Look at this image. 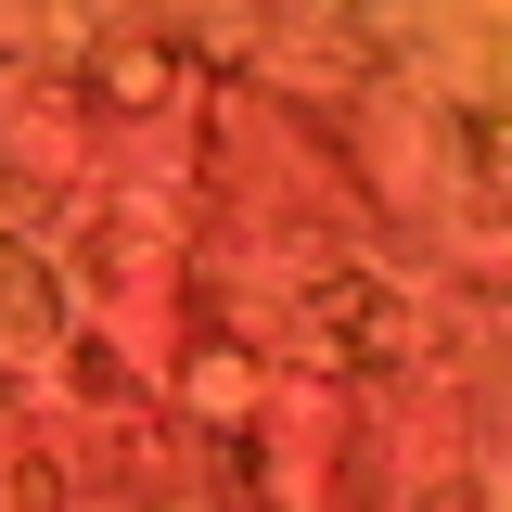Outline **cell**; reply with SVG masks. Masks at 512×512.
<instances>
[{
	"instance_id": "1",
	"label": "cell",
	"mask_w": 512,
	"mask_h": 512,
	"mask_svg": "<svg viewBox=\"0 0 512 512\" xmlns=\"http://www.w3.org/2000/svg\"><path fill=\"white\" fill-rule=\"evenodd\" d=\"M39 320H52V295H39V269H26V256H0V346H26Z\"/></svg>"
}]
</instances>
